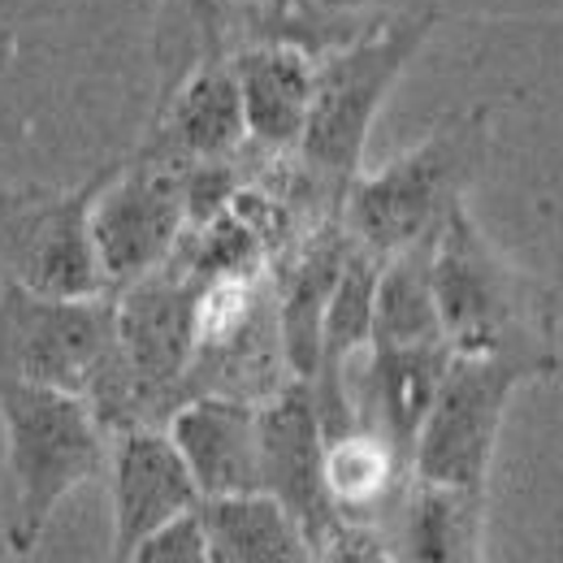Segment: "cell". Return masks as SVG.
I'll return each instance as SVG.
<instances>
[{
	"label": "cell",
	"mask_w": 563,
	"mask_h": 563,
	"mask_svg": "<svg viewBox=\"0 0 563 563\" xmlns=\"http://www.w3.org/2000/svg\"><path fill=\"white\" fill-rule=\"evenodd\" d=\"M200 503V486L165 429H122L113 451V563H126L143 538Z\"/></svg>",
	"instance_id": "obj_11"
},
{
	"label": "cell",
	"mask_w": 563,
	"mask_h": 563,
	"mask_svg": "<svg viewBox=\"0 0 563 563\" xmlns=\"http://www.w3.org/2000/svg\"><path fill=\"white\" fill-rule=\"evenodd\" d=\"M126 563H212L200 507L187 511V516H178V520H169L152 538H143L140 547L126 555Z\"/></svg>",
	"instance_id": "obj_22"
},
{
	"label": "cell",
	"mask_w": 563,
	"mask_h": 563,
	"mask_svg": "<svg viewBox=\"0 0 563 563\" xmlns=\"http://www.w3.org/2000/svg\"><path fill=\"white\" fill-rule=\"evenodd\" d=\"M0 424L9 468V547L31 555L62 498L100 473L104 424L82 395L18 377H0Z\"/></svg>",
	"instance_id": "obj_3"
},
{
	"label": "cell",
	"mask_w": 563,
	"mask_h": 563,
	"mask_svg": "<svg viewBox=\"0 0 563 563\" xmlns=\"http://www.w3.org/2000/svg\"><path fill=\"white\" fill-rule=\"evenodd\" d=\"M282 9H303L308 18H352L360 13L364 4H373V0H278Z\"/></svg>",
	"instance_id": "obj_23"
},
{
	"label": "cell",
	"mask_w": 563,
	"mask_h": 563,
	"mask_svg": "<svg viewBox=\"0 0 563 563\" xmlns=\"http://www.w3.org/2000/svg\"><path fill=\"white\" fill-rule=\"evenodd\" d=\"M261 490L278 498L317 551L343 520L325 486V433L312 386L290 377L261 404Z\"/></svg>",
	"instance_id": "obj_10"
},
{
	"label": "cell",
	"mask_w": 563,
	"mask_h": 563,
	"mask_svg": "<svg viewBox=\"0 0 563 563\" xmlns=\"http://www.w3.org/2000/svg\"><path fill=\"white\" fill-rule=\"evenodd\" d=\"M247 140L265 152H295L317 91V53L290 40H261L230 53Z\"/></svg>",
	"instance_id": "obj_15"
},
{
	"label": "cell",
	"mask_w": 563,
	"mask_h": 563,
	"mask_svg": "<svg viewBox=\"0 0 563 563\" xmlns=\"http://www.w3.org/2000/svg\"><path fill=\"white\" fill-rule=\"evenodd\" d=\"M187 460L200 498L261 490V404L234 395H191L165 429Z\"/></svg>",
	"instance_id": "obj_13"
},
{
	"label": "cell",
	"mask_w": 563,
	"mask_h": 563,
	"mask_svg": "<svg viewBox=\"0 0 563 563\" xmlns=\"http://www.w3.org/2000/svg\"><path fill=\"white\" fill-rule=\"evenodd\" d=\"M212 563H317L303 529L265 490L200 503Z\"/></svg>",
	"instance_id": "obj_18"
},
{
	"label": "cell",
	"mask_w": 563,
	"mask_h": 563,
	"mask_svg": "<svg viewBox=\"0 0 563 563\" xmlns=\"http://www.w3.org/2000/svg\"><path fill=\"white\" fill-rule=\"evenodd\" d=\"M355 239L347 234L343 217L334 212L295 256L290 274L278 295V347L286 360V373L299 382L317 377L321 364V330H325V308L339 286V274L352 256Z\"/></svg>",
	"instance_id": "obj_16"
},
{
	"label": "cell",
	"mask_w": 563,
	"mask_h": 563,
	"mask_svg": "<svg viewBox=\"0 0 563 563\" xmlns=\"http://www.w3.org/2000/svg\"><path fill=\"white\" fill-rule=\"evenodd\" d=\"M433 295L451 352H520L555 364L547 290L494 247L464 205L433 239Z\"/></svg>",
	"instance_id": "obj_4"
},
{
	"label": "cell",
	"mask_w": 563,
	"mask_h": 563,
	"mask_svg": "<svg viewBox=\"0 0 563 563\" xmlns=\"http://www.w3.org/2000/svg\"><path fill=\"white\" fill-rule=\"evenodd\" d=\"M118 355L113 295H35L18 282L0 286V377L91 395Z\"/></svg>",
	"instance_id": "obj_6"
},
{
	"label": "cell",
	"mask_w": 563,
	"mask_h": 563,
	"mask_svg": "<svg viewBox=\"0 0 563 563\" xmlns=\"http://www.w3.org/2000/svg\"><path fill=\"white\" fill-rule=\"evenodd\" d=\"M438 22H442L438 9L399 13L317 57V91H312L308 126L299 135L295 156L303 174L330 191L339 212H343L347 187L360 178V156L386 96L417 62Z\"/></svg>",
	"instance_id": "obj_1"
},
{
	"label": "cell",
	"mask_w": 563,
	"mask_h": 563,
	"mask_svg": "<svg viewBox=\"0 0 563 563\" xmlns=\"http://www.w3.org/2000/svg\"><path fill=\"white\" fill-rule=\"evenodd\" d=\"M243 0H161L156 22V62H161V96L209 57H230L225 40L234 31Z\"/></svg>",
	"instance_id": "obj_21"
},
{
	"label": "cell",
	"mask_w": 563,
	"mask_h": 563,
	"mask_svg": "<svg viewBox=\"0 0 563 563\" xmlns=\"http://www.w3.org/2000/svg\"><path fill=\"white\" fill-rule=\"evenodd\" d=\"M408 477H412V468L399 460V451L364 424L325 442V486H330L334 511L343 520L364 525L373 511L390 507L404 494Z\"/></svg>",
	"instance_id": "obj_20"
},
{
	"label": "cell",
	"mask_w": 563,
	"mask_h": 563,
	"mask_svg": "<svg viewBox=\"0 0 563 563\" xmlns=\"http://www.w3.org/2000/svg\"><path fill=\"white\" fill-rule=\"evenodd\" d=\"M395 563H482V494L408 482L395 498Z\"/></svg>",
	"instance_id": "obj_17"
},
{
	"label": "cell",
	"mask_w": 563,
	"mask_h": 563,
	"mask_svg": "<svg viewBox=\"0 0 563 563\" xmlns=\"http://www.w3.org/2000/svg\"><path fill=\"white\" fill-rule=\"evenodd\" d=\"M187 230V165L126 156L91 205V239L109 290L161 269Z\"/></svg>",
	"instance_id": "obj_8"
},
{
	"label": "cell",
	"mask_w": 563,
	"mask_h": 563,
	"mask_svg": "<svg viewBox=\"0 0 563 563\" xmlns=\"http://www.w3.org/2000/svg\"><path fill=\"white\" fill-rule=\"evenodd\" d=\"M247 143L252 140H247L234 66L230 57H209L161 96L152 140L140 152L196 165V161H234Z\"/></svg>",
	"instance_id": "obj_12"
},
{
	"label": "cell",
	"mask_w": 563,
	"mask_h": 563,
	"mask_svg": "<svg viewBox=\"0 0 563 563\" xmlns=\"http://www.w3.org/2000/svg\"><path fill=\"white\" fill-rule=\"evenodd\" d=\"M104 165L74 191H13L0 196V269L4 282H18L35 295H113L91 239V205L109 174Z\"/></svg>",
	"instance_id": "obj_7"
},
{
	"label": "cell",
	"mask_w": 563,
	"mask_h": 563,
	"mask_svg": "<svg viewBox=\"0 0 563 563\" xmlns=\"http://www.w3.org/2000/svg\"><path fill=\"white\" fill-rule=\"evenodd\" d=\"M494 143V104H468L446 113L417 147L360 174L343 196V225L360 247L395 256L399 247L429 239L464 205L482 178Z\"/></svg>",
	"instance_id": "obj_2"
},
{
	"label": "cell",
	"mask_w": 563,
	"mask_h": 563,
	"mask_svg": "<svg viewBox=\"0 0 563 563\" xmlns=\"http://www.w3.org/2000/svg\"><path fill=\"white\" fill-rule=\"evenodd\" d=\"M360 377L347 373V399L355 424L382 433L399 460L412 468V451L421 438V424L433 408V395L442 386V373L451 364L446 343L421 347H368L360 355Z\"/></svg>",
	"instance_id": "obj_14"
},
{
	"label": "cell",
	"mask_w": 563,
	"mask_h": 563,
	"mask_svg": "<svg viewBox=\"0 0 563 563\" xmlns=\"http://www.w3.org/2000/svg\"><path fill=\"white\" fill-rule=\"evenodd\" d=\"M433 239H417L382 261L373 295V343L368 347H421L446 343L438 295H433Z\"/></svg>",
	"instance_id": "obj_19"
},
{
	"label": "cell",
	"mask_w": 563,
	"mask_h": 563,
	"mask_svg": "<svg viewBox=\"0 0 563 563\" xmlns=\"http://www.w3.org/2000/svg\"><path fill=\"white\" fill-rule=\"evenodd\" d=\"M551 360L520 352L468 355L451 352L433 408L412 451V477L433 486L486 494V477L498 446V429L520 382L551 373Z\"/></svg>",
	"instance_id": "obj_5"
},
{
	"label": "cell",
	"mask_w": 563,
	"mask_h": 563,
	"mask_svg": "<svg viewBox=\"0 0 563 563\" xmlns=\"http://www.w3.org/2000/svg\"><path fill=\"white\" fill-rule=\"evenodd\" d=\"M196 299L200 278H191L174 261L113 290L118 360L126 373L131 412L187 386L196 360Z\"/></svg>",
	"instance_id": "obj_9"
}]
</instances>
